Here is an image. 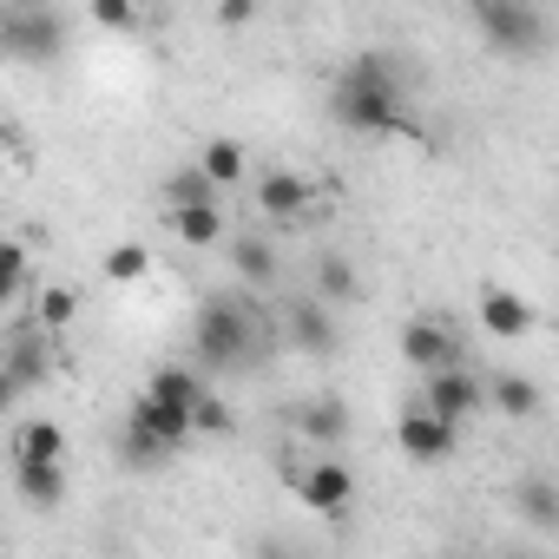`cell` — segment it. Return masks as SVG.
Segmentation results:
<instances>
[{
	"mask_svg": "<svg viewBox=\"0 0 559 559\" xmlns=\"http://www.w3.org/2000/svg\"><path fill=\"white\" fill-rule=\"evenodd\" d=\"M330 112H336V126L369 132V139H389V132L415 139V119L402 106V73L389 53H356L330 86Z\"/></svg>",
	"mask_w": 559,
	"mask_h": 559,
	"instance_id": "1",
	"label": "cell"
},
{
	"mask_svg": "<svg viewBox=\"0 0 559 559\" xmlns=\"http://www.w3.org/2000/svg\"><path fill=\"white\" fill-rule=\"evenodd\" d=\"M263 317L250 297H204L198 317H191V362L204 376H230V369H250L263 356Z\"/></svg>",
	"mask_w": 559,
	"mask_h": 559,
	"instance_id": "2",
	"label": "cell"
},
{
	"mask_svg": "<svg viewBox=\"0 0 559 559\" xmlns=\"http://www.w3.org/2000/svg\"><path fill=\"white\" fill-rule=\"evenodd\" d=\"M185 441H198L191 435V408H178V402H158L152 389H139L132 395V408H126V461H171Z\"/></svg>",
	"mask_w": 559,
	"mask_h": 559,
	"instance_id": "3",
	"label": "cell"
},
{
	"mask_svg": "<svg viewBox=\"0 0 559 559\" xmlns=\"http://www.w3.org/2000/svg\"><path fill=\"white\" fill-rule=\"evenodd\" d=\"M474 27L493 53L507 60H533L546 53V14L533 8V0H474Z\"/></svg>",
	"mask_w": 559,
	"mask_h": 559,
	"instance_id": "4",
	"label": "cell"
},
{
	"mask_svg": "<svg viewBox=\"0 0 559 559\" xmlns=\"http://www.w3.org/2000/svg\"><path fill=\"white\" fill-rule=\"evenodd\" d=\"M0 53L21 67H53L67 53V21L53 8H14L0 14Z\"/></svg>",
	"mask_w": 559,
	"mask_h": 559,
	"instance_id": "5",
	"label": "cell"
},
{
	"mask_svg": "<svg viewBox=\"0 0 559 559\" xmlns=\"http://www.w3.org/2000/svg\"><path fill=\"white\" fill-rule=\"evenodd\" d=\"M284 480H290L297 500H304L310 513H323V520H336V513L356 507V474H349V461H330V454H317V461H284Z\"/></svg>",
	"mask_w": 559,
	"mask_h": 559,
	"instance_id": "6",
	"label": "cell"
},
{
	"mask_svg": "<svg viewBox=\"0 0 559 559\" xmlns=\"http://www.w3.org/2000/svg\"><path fill=\"white\" fill-rule=\"evenodd\" d=\"M395 448H402L408 461H421V467H441V461L461 454V421H448V415H435V408L415 402V408L395 421Z\"/></svg>",
	"mask_w": 559,
	"mask_h": 559,
	"instance_id": "7",
	"label": "cell"
},
{
	"mask_svg": "<svg viewBox=\"0 0 559 559\" xmlns=\"http://www.w3.org/2000/svg\"><path fill=\"white\" fill-rule=\"evenodd\" d=\"M421 408H435V415H448V421H467V415L487 408V389H480V376H474L467 362H448V369H428Z\"/></svg>",
	"mask_w": 559,
	"mask_h": 559,
	"instance_id": "8",
	"label": "cell"
},
{
	"mask_svg": "<svg viewBox=\"0 0 559 559\" xmlns=\"http://www.w3.org/2000/svg\"><path fill=\"white\" fill-rule=\"evenodd\" d=\"M467 349H461V336L448 330V323H435V317H415V323H402V362L408 369H448V362H461Z\"/></svg>",
	"mask_w": 559,
	"mask_h": 559,
	"instance_id": "9",
	"label": "cell"
},
{
	"mask_svg": "<svg viewBox=\"0 0 559 559\" xmlns=\"http://www.w3.org/2000/svg\"><path fill=\"white\" fill-rule=\"evenodd\" d=\"M250 198H257V211H263L270 224H304V211H310V198H317V191H310V178H304V171H263Z\"/></svg>",
	"mask_w": 559,
	"mask_h": 559,
	"instance_id": "10",
	"label": "cell"
},
{
	"mask_svg": "<svg viewBox=\"0 0 559 559\" xmlns=\"http://www.w3.org/2000/svg\"><path fill=\"white\" fill-rule=\"evenodd\" d=\"M480 330L493 336V343H520V336H533V304L520 297V290H480Z\"/></svg>",
	"mask_w": 559,
	"mask_h": 559,
	"instance_id": "11",
	"label": "cell"
},
{
	"mask_svg": "<svg viewBox=\"0 0 559 559\" xmlns=\"http://www.w3.org/2000/svg\"><path fill=\"white\" fill-rule=\"evenodd\" d=\"M284 336L304 349V356H330L336 349V323H330V304L323 297H297L284 310Z\"/></svg>",
	"mask_w": 559,
	"mask_h": 559,
	"instance_id": "12",
	"label": "cell"
},
{
	"mask_svg": "<svg viewBox=\"0 0 559 559\" xmlns=\"http://www.w3.org/2000/svg\"><path fill=\"white\" fill-rule=\"evenodd\" d=\"M14 487L34 513H53L67 500V467L60 461H14Z\"/></svg>",
	"mask_w": 559,
	"mask_h": 559,
	"instance_id": "13",
	"label": "cell"
},
{
	"mask_svg": "<svg viewBox=\"0 0 559 559\" xmlns=\"http://www.w3.org/2000/svg\"><path fill=\"white\" fill-rule=\"evenodd\" d=\"M230 270H237L243 290H270L276 284V243L270 237H237L230 243Z\"/></svg>",
	"mask_w": 559,
	"mask_h": 559,
	"instance_id": "14",
	"label": "cell"
},
{
	"mask_svg": "<svg viewBox=\"0 0 559 559\" xmlns=\"http://www.w3.org/2000/svg\"><path fill=\"white\" fill-rule=\"evenodd\" d=\"M145 389H152L158 402H178V408H198V395L211 389V376H204L198 362H158Z\"/></svg>",
	"mask_w": 559,
	"mask_h": 559,
	"instance_id": "15",
	"label": "cell"
},
{
	"mask_svg": "<svg viewBox=\"0 0 559 559\" xmlns=\"http://www.w3.org/2000/svg\"><path fill=\"white\" fill-rule=\"evenodd\" d=\"M480 389H487V408H500L507 421H533L539 402H546L533 376H493V382H480Z\"/></svg>",
	"mask_w": 559,
	"mask_h": 559,
	"instance_id": "16",
	"label": "cell"
},
{
	"mask_svg": "<svg viewBox=\"0 0 559 559\" xmlns=\"http://www.w3.org/2000/svg\"><path fill=\"white\" fill-rule=\"evenodd\" d=\"M297 435H304V441H323V448H336V441L349 435V408H343L336 395H310V402L297 408Z\"/></svg>",
	"mask_w": 559,
	"mask_h": 559,
	"instance_id": "17",
	"label": "cell"
},
{
	"mask_svg": "<svg viewBox=\"0 0 559 559\" xmlns=\"http://www.w3.org/2000/svg\"><path fill=\"white\" fill-rule=\"evenodd\" d=\"M171 230H178V243L211 250V243H224V211L217 204H178L171 211Z\"/></svg>",
	"mask_w": 559,
	"mask_h": 559,
	"instance_id": "18",
	"label": "cell"
},
{
	"mask_svg": "<svg viewBox=\"0 0 559 559\" xmlns=\"http://www.w3.org/2000/svg\"><path fill=\"white\" fill-rule=\"evenodd\" d=\"M198 171H204L217 191L243 185V145H237V139H204V152H198Z\"/></svg>",
	"mask_w": 559,
	"mask_h": 559,
	"instance_id": "19",
	"label": "cell"
},
{
	"mask_svg": "<svg viewBox=\"0 0 559 559\" xmlns=\"http://www.w3.org/2000/svg\"><path fill=\"white\" fill-rule=\"evenodd\" d=\"M73 317H80V290L73 284H47L40 304H34V330L40 336H60V330H73Z\"/></svg>",
	"mask_w": 559,
	"mask_h": 559,
	"instance_id": "20",
	"label": "cell"
},
{
	"mask_svg": "<svg viewBox=\"0 0 559 559\" xmlns=\"http://www.w3.org/2000/svg\"><path fill=\"white\" fill-rule=\"evenodd\" d=\"M67 454V428L60 421H21L14 428V461H60Z\"/></svg>",
	"mask_w": 559,
	"mask_h": 559,
	"instance_id": "21",
	"label": "cell"
},
{
	"mask_svg": "<svg viewBox=\"0 0 559 559\" xmlns=\"http://www.w3.org/2000/svg\"><path fill=\"white\" fill-rule=\"evenodd\" d=\"M317 297H323V304H356V297H362V270H356L349 257H323V263H317Z\"/></svg>",
	"mask_w": 559,
	"mask_h": 559,
	"instance_id": "22",
	"label": "cell"
},
{
	"mask_svg": "<svg viewBox=\"0 0 559 559\" xmlns=\"http://www.w3.org/2000/svg\"><path fill=\"white\" fill-rule=\"evenodd\" d=\"M0 369H8L21 389H34V382H47V349H40V330H27V336H14L8 343V362H0Z\"/></svg>",
	"mask_w": 559,
	"mask_h": 559,
	"instance_id": "23",
	"label": "cell"
},
{
	"mask_svg": "<svg viewBox=\"0 0 559 559\" xmlns=\"http://www.w3.org/2000/svg\"><path fill=\"white\" fill-rule=\"evenodd\" d=\"M513 507H520L539 533H552V526H559V487H552L546 474H539V480H526V487L513 493Z\"/></svg>",
	"mask_w": 559,
	"mask_h": 559,
	"instance_id": "24",
	"label": "cell"
},
{
	"mask_svg": "<svg viewBox=\"0 0 559 559\" xmlns=\"http://www.w3.org/2000/svg\"><path fill=\"white\" fill-rule=\"evenodd\" d=\"M152 276V250L145 243H112L106 250V284H145Z\"/></svg>",
	"mask_w": 559,
	"mask_h": 559,
	"instance_id": "25",
	"label": "cell"
},
{
	"mask_svg": "<svg viewBox=\"0 0 559 559\" xmlns=\"http://www.w3.org/2000/svg\"><path fill=\"white\" fill-rule=\"evenodd\" d=\"M191 435H217V441H224V435H237V408H230L217 389H204V395H198V408H191Z\"/></svg>",
	"mask_w": 559,
	"mask_h": 559,
	"instance_id": "26",
	"label": "cell"
},
{
	"mask_svg": "<svg viewBox=\"0 0 559 559\" xmlns=\"http://www.w3.org/2000/svg\"><path fill=\"white\" fill-rule=\"evenodd\" d=\"M165 204H171V211H178V204H217V185H211L198 165H185V171L165 178Z\"/></svg>",
	"mask_w": 559,
	"mask_h": 559,
	"instance_id": "27",
	"label": "cell"
},
{
	"mask_svg": "<svg viewBox=\"0 0 559 559\" xmlns=\"http://www.w3.org/2000/svg\"><path fill=\"white\" fill-rule=\"evenodd\" d=\"M27 276H34V263H27V243L0 237V290H8V297H21V290H27Z\"/></svg>",
	"mask_w": 559,
	"mask_h": 559,
	"instance_id": "28",
	"label": "cell"
},
{
	"mask_svg": "<svg viewBox=\"0 0 559 559\" xmlns=\"http://www.w3.org/2000/svg\"><path fill=\"white\" fill-rule=\"evenodd\" d=\"M86 14H93L99 27H132V21H139V0H86Z\"/></svg>",
	"mask_w": 559,
	"mask_h": 559,
	"instance_id": "29",
	"label": "cell"
},
{
	"mask_svg": "<svg viewBox=\"0 0 559 559\" xmlns=\"http://www.w3.org/2000/svg\"><path fill=\"white\" fill-rule=\"evenodd\" d=\"M217 21L224 27H250L257 21V0H217Z\"/></svg>",
	"mask_w": 559,
	"mask_h": 559,
	"instance_id": "30",
	"label": "cell"
},
{
	"mask_svg": "<svg viewBox=\"0 0 559 559\" xmlns=\"http://www.w3.org/2000/svg\"><path fill=\"white\" fill-rule=\"evenodd\" d=\"M14 402H21V382H14L8 369H0V421H8V415H14Z\"/></svg>",
	"mask_w": 559,
	"mask_h": 559,
	"instance_id": "31",
	"label": "cell"
},
{
	"mask_svg": "<svg viewBox=\"0 0 559 559\" xmlns=\"http://www.w3.org/2000/svg\"><path fill=\"white\" fill-rule=\"evenodd\" d=\"M14 8H53V0H14Z\"/></svg>",
	"mask_w": 559,
	"mask_h": 559,
	"instance_id": "32",
	"label": "cell"
},
{
	"mask_svg": "<svg viewBox=\"0 0 559 559\" xmlns=\"http://www.w3.org/2000/svg\"><path fill=\"white\" fill-rule=\"evenodd\" d=\"M8 304H14V297H8V290H0V317H8Z\"/></svg>",
	"mask_w": 559,
	"mask_h": 559,
	"instance_id": "33",
	"label": "cell"
},
{
	"mask_svg": "<svg viewBox=\"0 0 559 559\" xmlns=\"http://www.w3.org/2000/svg\"><path fill=\"white\" fill-rule=\"evenodd\" d=\"M139 8H145V0H139Z\"/></svg>",
	"mask_w": 559,
	"mask_h": 559,
	"instance_id": "34",
	"label": "cell"
}]
</instances>
